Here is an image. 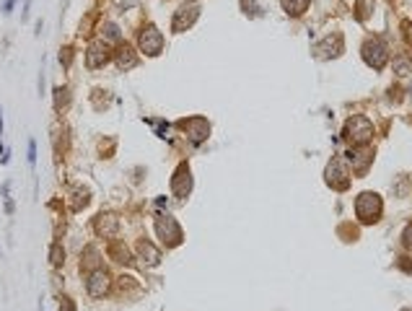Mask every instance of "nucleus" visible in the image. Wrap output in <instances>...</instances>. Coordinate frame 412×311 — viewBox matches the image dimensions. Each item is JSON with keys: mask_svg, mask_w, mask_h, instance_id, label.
<instances>
[{"mask_svg": "<svg viewBox=\"0 0 412 311\" xmlns=\"http://www.w3.org/2000/svg\"><path fill=\"white\" fill-rule=\"evenodd\" d=\"M355 215L360 218V223H376L381 215V197L376 192H363L355 200Z\"/></svg>", "mask_w": 412, "mask_h": 311, "instance_id": "1", "label": "nucleus"}, {"mask_svg": "<svg viewBox=\"0 0 412 311\" xmlns=\"http://www.w3.org/2000/svg\"><path fill=\"white\" fill-rule=\"evenodd\" d=\"M345 137H348L353 145H365V143L373 137V124L358 114V117L348 120V124H345Z\"/></svg>", "mask_w": 412, "mask_h": 311, "instance_id": "2", "label": "nucleus"}, {"mask_svg": "<svg viewBox=\"0 0 412 311\" xmlns=\"http://www.w3.org/2000/svg\"><path fill=\"white\" fill-rule=\"evenodd\" d=\"M363 60L368 62L371 67H376V70H381V67L386 65V60H389L386 44L381 39H368L363 44Z\"/></svg>", "mask_w": 412, "mask_h": 311, "instance_id": "3", "label": "nucleus"}, {"mask_svg": "<svg viewBox=\"0 0 412 311\" xmlns=\"http://www.w3.org/2000/svg\"><path fill=\"white\" fill-rule=\"evenodd\" d=\"M158 236H161L164 241H169V247H177L179 241H181V228L177 226V221L171 215H161L158 218Z\"/></svg>", "mask_w": 412, "mask_h": 311, "instance_id": "4", "label": "nucleus"}, {"mask_svg": "<svg viewBox=\"0 0 412 311\" xmlns=\"http://www.w3.org/2000/svg\"><path fill=\"white\" fill-rule=\"evenodd\" d=\"M164 47V37H161V31H158L156 26H145L140 31V50L145 55H158Z\"/></svg>", "mask_w": 412, "mask_h": 311, "instance_id": "5", "label": "nucleus"}, {"mask_svg": "<svg viewBox=\"0 0 412 311\" xmlns=\"http://www.w3.org/2000/svg\"><path fill=\"white\" fill-rule=\"evenodd\" d=\"M327 182L332 184L335 189H348V184H350V174H348V169L342 166V161H332V164L327 166Z\"/></svg>", "mask_w": 412, "mask_h": 311, "instance_id": "6", "label": "nucleus"}, {"mask_svg": "<svg viewBox=\"0 0 412 311\" xmlns=\"http://www.w3.org/2000/svg\"><path fill=\"white\" fill-rule=\"evenodd\" d=\"M197 13H200L197 3H184V5H181V8L177 10V16H174V24H171V29H174V31H184L187 26H192V24H194Z\"/></svg>", "mask_w": 412, "mask_h": 311, "instance_id": "7", "label": "nucleus"}, {"mask_svg": "<svg viewBox=\"0 0 412 311\" xmlns=\"http://www.w3.org/2000/svg\"><path fill=\"white\" fill-rule=\"evenodd\" d=\"M86 288H88V293L94 298L104 296L107 288H109V272L107 270H94L91 272V278H88V283H86Z\"/></svg>", "mask_w": 412, "mask_h": 311, "instance_id": "8", "label": "nucleus"}, {"mask_svg": "<svg viewBox=\"0 0 412 311\" xmlns=\"http://www.w3.org/2000/svg\"><path fill=\"white\" fill-rule=\"evenodd\" d=\"M350 164H353V171H358V174H363V171H368L371 166V161H373V151L371 148H363L358 145V151H350Z\"/></svg>", "mask_w": 412, "mask_h": 311, "instance_id": "9", "label": "nucleus"}, {"mask_svg": "<svg viewBox=\"0 0 412 311\" xmlns=\"http://www.w3.org/2000/svg\"><path fill=\"white\" fill-rule=\"evenodd\" d=\"M181 127H189V137H192V143H200V140H205L208 137V132H210V124L205 122L202 117H194V120H184L181 122Z\"/></svg>", "mask_w": 412, "mask_h": 311, "instance_id": "10", "label": "nucleus"}, {"mask_svg": "<svg viewBox=\"0 0 412 311\" xmlns=\"http://www.w3.org/2000/svg\"><path fill=\"white\" fill-rule=\"evenodd\" d=\"M109 50H107V44L104 42H96V44H91L88 47V52H86V62H88V67H101L107 60H109V55H107Z\"/></svg>", "mask_w": 412, "mask_h": 311, "instance_id": "11", "label": "nucleus"}, {"mask_svg": "<svg viewBox=\"0 0 412 311\" xmlns=\"http://www.w3.org/2000/svg\"><path fill=\"white\" fill-rule=\"evenodd\" d=\"M189 169H187V164H181L179 166V171L174 174V182H171V187H174V192L179 194V197H187V192H189Z\"/></svg>", "mask_w": 412, "mask_h": 311, "instance_id": "12", "label": "nucleus"}, {"mask_svg": "<svg viewBox=\"0 0 412 311\" xmlns=\"http://www.w3.org/2000/svg\"><path fill=\"white\" fill-rule=\"evenodd\" d=\"M135 62H137V57L132 55V47H127V44H124V47H119V52H117V65L122 67V70L132 67Z\"/></svg>", "mask_w": 412, "mask_h": 311, "instance_id": "13", "label": "nucleus"}, {"mask_svg": "<svg viewBox=\"0 0 412 311\" xmlns=\"http://www.w3.org/2000/svg\"><path fill=\"white\" fill-rule=\"evenodd\" d=\"M280 3L285 8V13H291V16H301L308 8V0H280Z\"/></svg>", "mask_w": 412, "mask_h": 311, "instance_id": "14", "label": "nucleus"}, {"mask_svg": "<svg viewBox=\"0 0 412 311\" xmlns=\"http://www.w3.org/2000/svg\"><path fill=\"white\" fill-rule=\"evenodd\" d=\"M114 228H117V221H114V215H107V223H104V218H99V223H96V231H99V234L112 236V234H114Z\"/></svg>", "mask_w": 412, "mask_h": 311, "instance_id": "15", "label": "nucleus"}, {"mask_svg": "<svg viewBox=\"0 0 412 311\" xmlns=\"http://www.w3.org/2000/svg\"><path fill=\"white\" fill-rule=\"evenodd\" d=\"M137 251H140V257H148V262H151V264H156V262H158V251L153 249V244H148V241H140Z\"/></svg>", "mask_w": 412, "mask_h": 311, "instance_id": "16", "label": "nucleus"}, {"mask_svg": "<svg viewBox=\"0 0 412 311\" xmlns=\"http://www.w3.org/2000/svg\"><path fill=\"white\" fill-rule=\"evenodd\" d=\"M112 254H117V257H119L117 262H130V251H127V249H122V244H114V247H112Z\"/></svg>", "mask_w": 412, "mask_h": 311, "instance_id": "17", "label": "nucleus"}, {"mask_svg": "<svg viewBox=\"0 0 412 311\" xmlns=\"http://www.w3.org/2000/svg\"><path fill=\"white\" fill-rule=\"evenodd\" d=\"M62 257H65V251L60 249V244H55V247H52V264H62V262H65Z\"/></svg>", "mask_w": 412, "mask_h": 311, "instance_id": "18", "label": "nucleus"}, {"mask_svg": "<svg viewBox=\"0 0 412 311\" xmlns=\"http://www.w3.org/2000/svg\"><path fill=\"white\" fill-rule=\"evenodd\" d=\"M104 29H107V39H119V31H117V26H114V24H107Z\"/></svg>", "mask_w": 412, "mask_h": 311, "instance_id": "19", "label": "nucleus"}, {"mask_svg": "<svg viewBox=\"0 0 412 311\" xmlns=\"http://www.w3.org/2000/svg\"><path fill=\"white\" fill-rule=\"evenodd\" d=\"M405 244H407V247H412V223L405 228Z\"/></svg>", "mask_w": 412, "mask_h": 311, "instance_id": "20", "label": "nucleus"}, {"mask_svg": "<svg viewBox=\"0 0 412 311\" xmlns=\"http://www.w3.org/2000/svg\"><path fill=\"white\" fill-rule=\"evenodd\" d=\"M405 37H407V42L412 44V24H410V21L405 24Z\"/></svg>", "mask_w": 412, "mask_h": 311, "instance_id": "21", "label": "nucleus"}]
</instances>
